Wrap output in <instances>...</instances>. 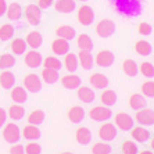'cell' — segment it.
Returning a JSON list of instances; mask_svg holds the SVG:
<instances>
[{"mask_svg": "<svg viewBox=\"0 0 154 154\" xmlns=\"http://www.w3.org/2000/svg\"><path fill=\"white\" fill-rule=\"evenodd\" d=\"M81 2H86V0H81Z\"/></svg>", "mask_w": 154, "mask_h": 154, "instance_id": "cell-54", "label": "cell"}, {"mask_svg": "<svg viewBox=\"0 0 154 154\" xmlns=\"http://www.w3.org/2000/svg\"><path fill=\"white\" fill-rule=\"evenodd\" d=\"M139 72H142V75L146 76L147 79L154 78V65L149 61H143L139 67Z\"/></svg>", "mask_w": 154, "mask_h": 154, "instance_id": "cell-39", "label": "cell"}, {"mask_svg": "<svg viewBox=\"0 0 154 154\" xmlns=\"http://www.w3.org/2000/svg\"><path fill=\"white\" fill-rule=\"evenodd\" d=\"M78 99L81 101H83V103L89 104L92 103V101H94V97H96V94H94V90H92L90 88H88V86H79L78 88Z\"/></svg>", "mask_w": 154, "mask_h": 154, "instance_id": "cell-17", "label": "cell"}, {"mask_svg": "<svg viewBox=\"0 0 154 154\" xmlns=\"http://www.w3.org/2000/svg\"><path fill=\"white\" fill-rule=\"evenodd\" d=\"M110 153H111V146L108 143L99 142V143L93 144V147H92V154H110Z\"/></svg>", "mask_w": 154, "mask_h": 154, "instance_id": "cell-42", "label": "cell"}, {"mask_svg": "<svg viewBox=\"0 0 154 154\" xmlns=\"http://www.w3.org/2000/svg\"><path fill=\"white\" fill-rule=\"evenodd\" d=\"M121 151L122 154H137V146L136 143H133L131 140H124L121 144Z\"/></svg>", "mask_w": 154, "mask_h": 154, "instance_id": "cell-41", "label": "cell"}, {"mask_svg": "<svg viewBox=\"0 0 154 154\" xmlns=\"http://www.w3.org/2000/svg\"><path fill=\"white\" fill-rule=\"evenodd\" d=\"M78 61L81 63V67L83 69H92L94 64V57L92 56V51H85V50H79Z\"/></svg>", "mask_w": 154, "mask_h": 154, "instance_id": "cell-15", "label": "cell"}, {"mask_svg": "<svg viewBox=\"0 0 154 154\" xmlns=\"http://www.w3.org/2000/svg\"><path fill=\"white\" fill-rule=\"evenodd\" d=\"M89 117L90 119L97 122H103V121H108L112 117V111L108 107H103V106H97L93 107L89 111Z\"/></svg>", "mask_w": 154, "mask_h": 154, "instance_id": "cell-3", "label": "cell"}, {"mask_svg": "<svg viewBox=\"0 0 154 154\" xmlns=\"http://www.w3.org/2000/svg\"><path fill=\"white\" fill-rule=\"evenodd\" d=\"M76 18H78L79 24H82L83 26L90 25V24L94 21L93 8L90 7V6H82V7L78 10V15H76Z\"/></svg>", "mask_w": 154, "mask_h": 154, "instance_id": "cell-6", "label": "cell"}, {"mask_svg": "<svg viewBox=\"0 0 154 154\" xmlns=\"http://www.w3.org/2000/svg\"><path fill=\"white\" fill-rule=\"evenodd\" d=\"M51 50H53L54 54H58V56H64L69 51V43L68 40L61 39V38H57L51 42Z\"/></svg>", "mask_w": 154, "mask_h": 154, "instance_id": "cell-13", "label": "cell"}, {"mask_svg": "<svg viewBox=\"0 0 154 154\" xmlns=\"http://www.w3.org/2000/svg\"><path fill=\"white\" fill-rule=\"evenodd\" d=\"M25 153L26 154H40L42 153V146L31 142V143H28L25 146Z\"/></svg>", "mask_w": 154, "mask_h": 154, "instance_id": "cell-45", "label": "cell"}, {"mask_svg": "<svg viewBox=\"0 0 154 154\" xmlns=\"http://www.w3.org/2000/svg\"><path fill=\"white\" fill-rule=\"evenodd\" d=\"M6 10H7V3H6V0H0V17H3Z\"/></svg>", "mask_w": 154, "mask_h": 154, "instance_id": "cell-49", "label": "cell"}, {"mask_svg": "<svg viewBox=\"0 0 154 154\" xmlns=\"http://www.w3.org/2000/svg\"><path fill=\"white\" fill-rule=\"evenodd\" d=\"M122 71H124L125 75L133 78V76H136L139 74V65L133 60L128 58V60H124V63H122Z\"/></svg>", "mask_w": 154, "mask_h": 154, "instance_id": "cell-23", "label": "cell"}, {"mask_svg": "<svg viewBox=\"0 0 154 154\" xmlns=\"http://www.w3.org/2000/svg\"><path fill=\"white\" fill-rule=\"evenodd\" d=\"M15 65V57L13 54H3L0 57V68L2 69H7Z\"/></svg>", "mask_w": 154, "mask_h": 154, "instance_id": "cell-40", "label": "cell"}, {"mask_svg": "<svg viewBox=\"0 0 154 154\" xmlns=\"http://www.w3.org/2000/svg\"><path fill=\"white\" fill-rule=\"evenodd\" d=\"M11 99H13L15 103L22 104L28 100V93H26V90L24 89V88L17 86V88H14V89L11 90Z\"/></svg>", "mask_w": 154, "mask_h": 154, "instance_id": "cell-31", "label": "cell"}, {"mask_svg": "<svg viewBox=\"0 0 154 154\" xmlns=\"http://www.w3.org/2000/svg\"><path fill=\"white\" fill-rule=\"evenodd\" d=\"M85 110H83L81 106H74V107L69 108L68 111V119L72 122V124H81L85 118Z\"/></svg>", "mask_w": 154, "mask_h": 154, "instance_id": "cell-16", "label": "cell"}, {"mask_svg": "<svg viewBox=\"0 0 154 154\" xmlns=\"http://www.w3.org/2000/svg\"><path fill=\"white\" fill-rule=\"evenodd\" d=\"M60 81H61V85H63V88H65V89H68V90L78 89L79 86H81V83H82V79L79 78L78 75H75V74L64 75L63 78L60 79Z\"/></svg>", "mask_w": 154, "mask_h": 154, "instance_id": "cell-12", "label": "cell"}, {"mask_svg": "<svg viewBox=\"0 0 154 154\" xmlns=\"http://www.w3.org/2000/svg\"><path fill=\"white\" fill-rule=\"evenodd\" d=\"M24 61H25V64L28 65L29 68H39L43 63V57L42 54L38 53L36 50H31L25 54Z\"/></svg>", "mask_w": 154, "mask_h": 154, "instance_id": "cell-11", "label": "cell"}, {"mask_svg": "<svg viewBox=\"0 0 154 154\" xmlns=\"http://www.w3.org/2000/svg\"><path fill=\"white\" fill-rule=\"evenodd\" d=\"M61 154H74V153H71V151H63Z\"/></svg>", "mask_w": 154, "mask_h": 154, "instance_id": "cell-53", "label": "cell"}, {"mask_svg": "<svg viewBox=\"0 0 154 154\" xmlns=\"http://www.w3.org/2000/svg\"><path fill=\"white\" fill-rule=\"evenodd\" d=\"M53 4V0H39L38 2V7L40 10H45V8H49Z\"/></svg>", "mask_w": 154, "mask_h": 154, "instance_id": "cell-47", "label": "cell"}, {"mask_svg": "<svg viewBox=\"0 0 154 154\" xmlns=\"http://www.w3.org/2000/svg\"><path fill=\"white\" fill-rule=\"evenodd\" d=\"M114 61H115V56H114V53L110 50H100L96 54V57H94V63H96L99 67H101V68L111 67V65L114 64Z\"/></svg>", "mask_w": 154, "mask_h": 154, "instance_id": "cell-4", "label": "cell"}, {"mask_svg": "<svg viewBox=\"0 0 154 154\" xmlns=\"http://www.w3.org/2000/svg\"><path fill=\"white\" fill-rule=\"evenodd\" d=\"M14 35V26L11 24H3L0 26V40H8Z\"/></svg>", "mask_w": 154, "mask_h": 154, "instance_id": "cell-38", "label": "cell"}, {"mask_svg": "<svg viewBox=\"0 0 154 154\" xmlns=\"http://www.w3.org/2000/svg\"><path fill=\"white\" fill-rule=\"evenodd\" d=\"M15 83V76L10 71H3L0 74V86L3 89H13Z\"/></svg>", "mask_w": 154, "mask_h": 154, "instance_id": "cell-25", "label": "cell"}, {"mask_svg": "<svg viewBox=\"0 0 154 154\" xmlns=\"http://www.w3.org/2000/svg\"><path fill=\"white\" fill-rule=\"evenodd\" d=\"M25 17L31 25H39L42 21V11L36 4H28L25 7Z\"/></svg>", "mask_w": 154, "mask_h": 154, "instance_id": "cell-5", "label": "cell"}, {"mask_svg": "<svg viewBox=\"0 0 154 154\" xmlns=\"http://www.w3.org/2000/svg\"><path fill=\"white\" fill-rule=\"evenodd\" d=\"M22 136L28 140H36L42 136V132H40V129L36 125H31L29 124V125H26L25 128L22 129Z\"/></svg>", "mask_w": 154, "mask_h": 154, "instance_id": "cell-26", "label": "cell"}, {"mask_svg": "<svg viewBox=\"0 0 154 154\" xmlns=\"http://www.w3.org/2000/svg\"><path fill=\"white\" fill-rule=\"evenodd\" d=\"M100 100L106 107H111V106H114V104L117 103V93H115L112 89H106L103 93H101Z\"/></svg>", "mask_w": 154, "mask_h": 154, "instance_id": "cell-30", "label": "cell"}, {"mask_svg": "<svg viewBox=\"0 0 154 154\" xmlns=\"http://www.w3.org/2000/svg\"><path fill=\"white\" fill-rule=\"evenodd\" d=\"M45 118H46V114H45L43 110H33V111L28 115V124L38 126V125H40V124H43Z\"/></svg>", "mask_w": 154, "mask_h": 154, "instance_id": "cell-35", "label": "cell"}, {"mask_svg": "<svg viewBox=\"0 0 154 154\" xmlns=\"http://www.w3.org/2000/svg\"><path fill=\"white\" fill-rule=\"evenodd\" d=\"M42 79L47 85H54L58 81V71L50 68H43L42 69Z\"/></svg>", "mask_w": 154, "mask_h": 154, "instance_id": "cell-33", "label": "cell"}, {"mask_svg": "<svg viewBox=\"0 0 154 154\" xmlns=\"http://www.w3.org/2000/svg\"><path fill=\"white\" fill-rule=\"evenodd\" d=\"M26 45L29 47H32V49H38V47L42 46L43 43V38L39 32H36V31H32V32H29L26 35Z\"/></svg>", "mask_w": 154, "mask_h": 154, "instance_id": "cell-29", "label": "cell"}, {"mask_svg": "<svg viewBox=\"0 0 154 154\" xmlns=\"http://www.w3.org/2000/svg\"><path fill=\"white\" fill-rule=\"evenodd\" d=\"M45 65V68H50V69H56V71H60L61 69V61L58 60L57 57H54V56H47L42 63Z\"/></svg>", "mask_w": 154, "mask_h": 154, "instance_id": "cell-37", "label": "cell"}, {"mask_svg": "<svg viewBox=\"0 0 154 154\" xmlns=\"http://www.w3.org/2000/svg\"><path fill=\"white\" fill-rule=\"evenodd\" d=\"M150 146H151V149H153V150H154V137H153V139H151V143H150Z\"/></svg>", "mask_w": 154, "mask_h": 154, "instance_id": "cell-52", "label": "cell"}, {"mask_svg": "<svg viewBox=\"0 0 154 154\" xmlns=\"http://www.w3.org/2000/svg\"><path fill=\"white\" fill-rule=\"evenodd\" d=\"M76 45H78L79 50H85V51H92L93 50V40L89 35L86 33H81L78 35V39H76Z\"/></svg>", "mask_w": 154, "mask_h": 154, "instance_id": "cell-22", "label": "cell"}, {"mask_svg": "<svg viewBox=\"0 0 154 154\" xmlns=\"http://www.w3.org/2000/svg\"><path fill=\"white\" fill-rule=\"evenodd\" d=\"M11 51L14 54H17V56H21V54L25 53L26 47H28V45H26V42L22 38H15L13 42H11Z\"/></svg>", "mask_w": 154, "mask_h": 154, "instance_id": "cell-32", "label": "cell"}, {"mask_svg": "<svg viewBox=\"0 0 154 154\" xmlns=\"http://www.w3.org/2000/svg\"><path fill=\"white\" fill-rule=\"evenodd\" d=\"M137 32H139V35H142V36H149V35H151V32H153V28H151L150 24L142 21V22H139V25H137Z\"/></svg>", "mask_w": 154, "mask_h": 154, "instance_id": "cell-44", "label": "cell"}, {"mask_svg": "<svg viewBox=\"0 0 154 154\" xmlns=\"http://www.w3.org/2000/svg\"><path fill=\"white\" fill-rule=\"evenodd\" d=\"M139 154H153L151 151H149V150H143V151H140Z\"/></svg>", "mask_w": 154, "mask_h": 154, "instance_id": "cell-51", "label": "cell"}, {"mask_svg": "<svg viewBox=\"0 0 154 154\" xmlns=\"http://www.w3.org/2000/svg\"><path fill=\"white\" fill-rule=\"evenodd\" d=\"M25 153V149L22 144H14V146H11L10 149V154H24Z\"/></svg>", "mask_w": 154, "mask_h": 154, "instance_id": "cell-46", "label": "cell"}, {"mask_svg": "<svg viewBox=\"0 0 154 154\" xmlns=\"http://www.w3.org/2000/svg\"><path fill=\"white\" fill-rule=\"evenodd\" d=\"M115 125L118 126L121 131H131L133 128V119L132 117L126 112H118L115 115Z\"/></svg>", "mask_w": 154, "mask_h": 154, "instance_id": "cell-10", "label": "cell"}, {"mask_svg": "<svg viewBox=\"0 0 154 154\" xmlns=\"http://www.w3.org/2000/svg\"><path fill=\"white\" fill-rule=\"evenodd\" d=\"M110 3L112 4V6H115V4H119V3H125V2H131V0H108Z\"/></svg>", "mask_w": 154, "mask_h": 154, "instance_id": "cell-50", "label": "cell"}, {"mask_svg": "<svg viewBox=\"0 0 154 154\" xmlns=\"http://www.w3.org/2000/svg\"><path fill=\"white\" fill-rule=\"evenodd\" d=\"M78 56H75L74 53H67L65 54V58H64V65L65 68L68 69L69 72H75L78 69Z\"/></svg>", "mask_w": 154, "mask_h": 154, "instance_id": "cell-34", "label": "cell"}, {"mask_svg": "<svg viewBox=\"0 0 154 154\" xmlns=\"http://www.w3.org/2000/svg\"><path fill=\"white\" fill-rule=\"evenodd\" d=\"M56 35L58 38H61V39L72 40L76 36V31H75V28H72L69 25H61L56 29Z\"/></svg>", "mask_w": 154, "mask_h": 154, "instance_id": "cell-20", "label": "cell"}, {"mask_svg": "<svg viewBox=\"0 0 154 154\" xmlns=\"http://www.w3.org/2000/svg\"><path fill=\"white\" fill-rule=\"evenodd\" d=\"M117 135H118L117 128L114 126V124H110V122L108 124H103L100 126V129H99V136H100V139L106 140V142L114 140L117 137Z\"/></svg>", "mask_w": 154, "mask_h": 154, "instance_id": "cell-9", "label": "cell"}, {"mask_svg": "<svg viewBox=\"0 0 154 154\" xmlns=\"http://www.w3.org/2000/svg\"><path fill=\"white\" fill-rule=\"evenodd\" d=\"M24 115H25V110L20 104H13L8 110V117L13 121H20V119L24 118Z\"/></svg>", "mask_w": 154, "mask_h": 154, "instance_id": "cell-36", "label": "cell"}, {"mask_svg": "<svg viewBox=\"0 0 154 154\" xmlns=\"http://www.w3.org/2000/svg\"><path fill=\"white\" fill-rule=\"evenodd\" d=\"M115 24L114 21H111V20H101V21H99V24L96 25V33L100 38H103V39H107V38H110V36L114 35L115 32Z\"/></svg>", "mask_w": 154, "mask_h": 154, "instance_id": "cell-1", "label": "cell"}, {"mask_svg": "<svg viewBox=\"0 0 154 154\" xmlns=\"http://www.w3.org/2000/svg\"><path fill=\"white\" fill-rule=\"evenodd\" d=\"M75 137L79 144L88 146V144L92 142V132H90L88 128H85V126H81V128H78V131H76Z\"/></svg>", "mask_w": 154, "mask_h": 154, "instance_id": "cell-21", "label": "cell"}, {"mask_svg": "<svg viewBox=\"0 0 154 154\" xmlns=\"http://www.w3.org/2000/svg\"><path fill=\"white\" fill-rule=\"evenodd\" d=\"M142 93L144 97L154 99V81H147L142 85Z\"/></svg>", "mask_w": 154, "mask_h": 154, "instance_id": "cell-43", "label": "cell"}, {"mask_svg": "<svg viewBox=\"0 0 154 154\" xmlns=\"http://www.w3.org/2000/svg\"><path fill=\"white\" fill-rule=\"evenodd\" d=\"M89 82L94 89H106V88L110 85V79L106 75H103V74L96 72V74H93V75L89 78Z\"/></svg>", "mask_w": 154, "mask_h": 154, "instance_id": "cell-14", "label": "cell"}, {"mask_svg": "<svg viewBox=\"0 0 154 154\" xmlns=\"http://www.w3.org/2000/svg\"><path fill=\"white\" fill-rule=\"evenodd\" d=\"M136 121L143 126L154 125V111L151 108H142L136 111Z\"/></svg>", "mask_w": 154, "mask_h": 154, "instance_id": "cell-8", "label": "cell"}, {"mask_svg": "<svg viewBox=\"0 0 154 154\" xmlns=\"http://www.w3.org/2000/svg\"><path fill=\"white\" fill-rule=\"evenodd\" d=\"M135 51H136L139 56H150L151 51H153V46H151L150 43L147 42V40H137L135 43Z\"/></svg>", "mask_w": 154, "mask_h": 154, "instance_id": "cell-28", "label": "cell"}, {"mask_svg": "<svg viewBox=\"0 0 154 154\" xmlns=\"http://www.w3.org/2000/svg\"><path fill=\"white\" fill-rule=\"evenodd\" d=\"M3 137L7 143H18L21 139V131L18 128V125L15 124H7L3 129Z\"/></svg>", "mask_w": 154, "mask_h": 154, "instance_id": "cell-2", "label": "cell"}, {"mask_svg": "<svg viewBox=\"0 0 154 154\" xmlns=\"http://www.w3.org/2000/svg\"><path fill=\"white\" fill-rule=\"evenodd\" d=\"M76 8V3L74 0H57L56 2V10L63 14H68Z\"/></svg>", "mask_w": 154, "mask_h": 154, "instance_id": "cell-19", "label": "cell"}, {"mask_svg": "<svg viewBox=\"0 0 154 154\" xmlns=\"http://www.w3.org/2000/svg\"><path fill=\"white\" fill-rule=\"evenodd\" d=\"M132 131V137L136 142H139V143H144V142H147V139L150 137L151 133L147 131L146 128H143V126H136V128H132L131 129Z\"/></svg>", "mask_w": 154, "mask_h": 154, "instance_id": "cell-24", "label": "cell"}, {"mask_svg": "<svg viewBox=\"0 0 154 154\" xmlns=\"http://www.w3.org/2000/svg\"><path fill=\"white\" fill-rule=\"evenodd\" d=\"M6 118H7V112L4 111V108L0 107V128H3V125L6 124Z\"/></svg>", "mask_w": 154, "mask_h": 154, "instance_id": "cell-48", "label": "cell"}, {"mask_svg": "<svg viewBox=\"0 0 154 154\" xmlns=\"http://www.w3.org/2000/svg\"><path fill=\"white\" fill-rule=\"evenodd\" d=\"M146 97L143 94H139V93H133L132 96L129 97V107L137 111V110H142V108L146 107Z\"/></svg>", "mask_w": 154, "mask_h": 154, "instance_id": "cell-18", "label": "cell"}, {"mask_svg": "<svg viewBox=\"0 0 154 154\" xmlns=\"http://www.w3.org/2000/svg\"><path fill=\"white\" fill-rule=\"evenodd\" d=\"M6 14H7L8 20H11V21H18V20L22 17V8L18 3H11L10 6H7Z\"/></svg>", "mask_w": 154, "mask_h": 154, "instance_id": "cell-27", "label": "cell"}, {"mask_svg": "<svg viewBox=\"0 0 154 154\" xmlns=\"http://www.w3.org/2000/svg\"><path fill=\"white\" fill-rule=\"evenodd\" d=\"M24 86L31 93H38L42 90V81L36 74H28L24 78Z\"/></svg>", "mask_w": 154, "mask_h": 154, "instance_id": "cell-7", "label": "cell"}]
</instances>
